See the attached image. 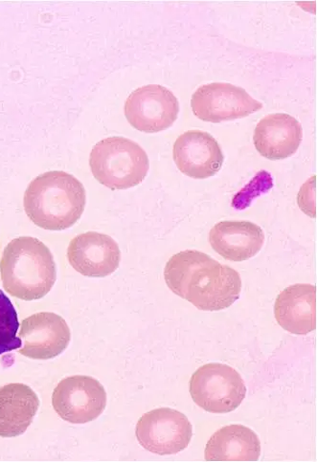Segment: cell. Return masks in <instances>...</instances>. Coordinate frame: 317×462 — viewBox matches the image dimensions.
Returning <instances> with one entry per match:
<instances>
[{
	"mask_svg": "<svg viewBox=\"0 0 317 462\" xmlns=\"http://www.w3.org/2000/svg\"><path fill=\"white\" fill-rule=\"evenodd\" d=\"M19 353L31 359L59 356L68 347L71 334L65 319L52 312H40L25 319L19 333Z\"/></svg>",
	"mask_w": 317,
	"mask_h": 462,
	"instance_id": "10",
	"label": "cell"
},
{
	"mask_svg": "<svg viewBox=\"0 0 317 462\" xmlns=\"http://www.w3.org/2000/svg\"><path fill=\"white\" fill-rule=\"evenodd\" d=\"M209 461H257L261 456V442L251 429L243 425H229L218 430L205 448Z\"/></svg>",
	"mask_w": 317,
	"mask_h": 462,
	"instance_id": "17",
	"label": "cell"
},
{
	"mask_svg": "<svg viewBox=\"0 0 317 462\" xmlns=\"http://www.w3.org/2000/svg\"><path fill=\"white\" fill-rule=\"evenodd\" d=\"M194 402L206 411L227 413L245 400L247 388L239 373L225 364H206L190 380Z\"/></svg>",
	"mask_w": 317,
	"mask_h": 462,
	"instance_id": "5",
	"label": "cell"
},
{
	"mask_svg": "<svg viewBox=\"0 0 317 462\" xmlns=\"http://www.w3.org/2000/svg\"><path fill=\"white\" fill-rule=\"evenodd\" d=\"M68 260L83 276L105 278L118 269L121 252L112 236L88 232L73 238L68 249Z\"/></svg>",
	"mask_w": 317,
	"mask_h": 462,
	"instance_id": "11",
	"label": "cell"
},
{
	"mask_svg": "<svg viewBox=\"0 0 317 462\" xmlns=\"http://www.w3.org/2000/svg\"><path fill=\"white\" fill-rule=\"evenodd\" d=\"M0 274L5 290L23 300L43 298L51 291L57 279L50 248L31 236L15 238L5 247Z\"/></svg>",
	"mask_w": 317,
	"mask_h": 462,
	"instance_id": "3",
	"label": "cell"
},
{
	"mask_svg": "<svg viewBox=\"0 0 317 462\" xmlns=\"http://www.w3.org/2000/svg\"><path fill=\"white\" fill-rule=\"evenodd\" d=\"M89 165L94 178L110 189L137 186L150 169L146 152L137 143L120 136L98 143L90 152Z\"/></svg>",
	"mask_w": 317,
	"mask_h": 462,
	"instance_id": "4",
	"label": "cell"
},
{
	"mask_svg": "<svg viewBox=\"0 0 317 462\" xmlns=\"http://www.w3.org/2000/svg\"><path fill=\"white\" fill-rule=\"evenodd\" d=\"M277 323L296 336L316 329V288L312 284H294L282 291L275 301Z\"/></svg>",
	"mask_w": 317,
	"mask_h": 462,
	"instance_id": "15",
	"label": "cell"
},
{
	"mask_svg": "<svg viewBox=\"0 0 317 462\" xmlns=\"http://www.w3.org/2000/svg\"><path fill=\"white\" fill-rule=\"evenodd\" d=\"M315 181L316 177L312 178L303 185V188H301L298 194V205L304 213L308 214L312 217H315L316 216Z\"/></svg>",
	"mask_w": 317,
	"mask_h": 462,
	"instance_id": "20",
	"label": "cell"
},
{
	"mask_svg": "<svg viewBox=\"0 0 317 462\" xmlns=\"http://www.w3.org/2000/svg\"><path fill=\"white\" fill-rule=\"evenodd\" d=\"M172 156L179 170L195 180L214 177L225 161L217 140L209 133L200 131L182 134L174 142Z\"/></svg>",
	"mask_w": 317,
	"mask_h": 462,
	"instance_id": "12",
	"label": "cell"
},
{
	"mask_svg": "<svg viewBox=\"0 0 317 462\" xmlns=\"http://www.w3.org/2000/svg\"><path fill=\"white\" fill-rule=\"evenodd\" d=\"M135 434L147 451L162 456L173 455L187 448L193 437V427L182 412L160 408L142 416Z\"/></svg>",
	"mask_w": 317,
	"mask_h": 462,
	"instance_id": "6",
	"label": "cell"
},
{
	"mask_svg": "<svg viewBox=\"0 0 317 462\" xmlns=\"http://www.w3.org/2000/svg\"><path fill=\"white\" fill-rule=\"evenodd\" d=\"M164 278L172 293L203 311L230 308L242 291V279L236 270L197 250L173 254Z\"/></svg>",
	"mask_w": 317,
	"mask_h": 462,
	"instance_id": "1",
	"label": "cell"
},
{
	"mask_svg": "<svg viewBox=\"0 0 317 462\" xmlns=\"http://www.w3.org/2000/svg\"><path fill=\"white\" fill-rule=\"evenodd\" d=\"M273 188L272 175L266 171L257 173L256 177L235 196L232 205L238 210H244L253 199Z\"/></svg>",
	"mask_w": 317,
	"mask_h": 462,
	"instance_id": "19",
	"label": "cell"
},
{
	"mask_svg": "<svg viewBox=\"0 0 317 462\" xmlns=\"http://www.w3.org/2000/svg\"><path fill=\"white\" fill-rule=\"evenodd\" d=\"M39 407L38 395L27 385L12 383L0 388V437L24 434Z\"/></svg>",
	"mask_w": 317,
	"mask_h": 462,
	"instance_id": "16",
	"label": "cell"
},
{
	"mask_svg": "<svg viewBox=\"0 0 317 462\" xmlns=\"http://www.w3.org/2000/svg\"><path fill=\"white\" fill-rule=\"evenodd\" d=\"M210 242L224 259L244 262L261 251L265 234L260 226L250 221H221L211 229Z\"/></svg>",
	"mask_w": 317,
	"mask_h": 462,
	"instance_id": "14",
	"label": "cell"
},
{
	"mask_svg": "<svg viewBox=\"0 0 317 462\" xmlns=\"http://www.w3.org/2000/svg\"><path fill=\"white\" fill-rule=\"evenodd\" d=\"M180 104L168 88L149 85L135 89L125 104L126 120L139 132L161 133L177 120Z\"/></svg>",
	"mask_w": 317,
	"mask_h": 462,
	"instance_id": "8",
	"label": "cell"
},
{
	"mask_svg": "<svg viewBox=\"0 0 317 462\" xmlns=\"http://www.w3.org/2000/svg\"><path fill=\"white\" fill-rule=\"evenodd\" d=\"M58 416L72 424H85L98 419L107 406V393L97 379L84 375L67 377L52 394Z\"/></svg>",
	"mask_w": 317,
	"mask_h": 462,
	"instance_id": "7",
	"label": "cell"
},
{
	"mask_svg": "<svg viewBox=\"0 0 317 462\" xmlns=\"http://www.w3.org/2000/svg\"><path fill=\"white\" fill-rule=\"evenodd\" d=\"M303 139V125L286 114L269 115L256 129L255 146L269 161H282L294 155Z\"/></svg>",
	"mask_w": 317,
	"mask_h": 462,
	"instance_id": "13",
	"label": "cell"
},
{
	"mask_svg": "<svg viewBox=\"0 0 317 462\" xmlns=\"http://www.w3.org/2000/svg\"><path fill=\"white\" fill-rule=\"evenodd\" d=\"M20 323L10 299L0 291V356L19 349L22 340L17 337Z\"/></svg>",
	"mask_w": 317,
	"mask_h": 462,
	"instance_id": "18",
	"label": "cell"
},
{
	"mask_svg": "<svg viewBox=\"0 0 317 462\" xmlns=\"http://www.w3.org/2000/svg\"><path fill=\"white\" fill-rule=\"evenodd\" d=\"M193 114L204 122L220 123L249 116L263 105L242 88L212 83L197 89L191 100Z\"/></svg>",
	"mask_w": 317,
	"mask_h": 462,
	"instance_id": "9",
	"label": "cell"
},
{
	"mask_svg": "<svg viewBox=\"0 0 317 462\" xmlns=\"http://www.w3.org/2000/svg\"><path fill=\"white\" fill-rule=\"evenodd\" d=\"M86 190L73 175L61 171L39 175L24 195V209L37 226L50 231L72 227L82 217Z\"/></svg>",
	"mask_w": 317,
	"mask_h": 462,
	"instance_id": "2",
	"label": "cell"
}]
</instances>
